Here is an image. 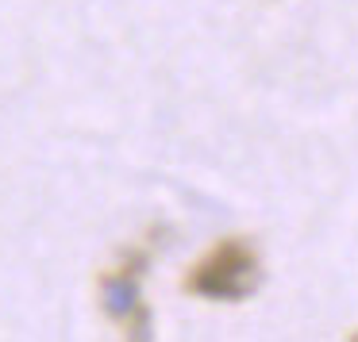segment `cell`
<instances>
[{
    "instance_id": "cell-1",
    "label": "cell",
    "mask_w": 358,
    "mask_h": 342,
    "mask_svg": "<svg viewBox=\"0 0 358 342\" xmlns=\"http://www.w3.org/2000/svg\"><path fill=\"white\" fill-rule=\"evenodd\" d=\"M258 281L262 269H258L255 246L243 239H224L189 269L185 288L208 300H243L258 288Z\"/></svg>"
},
{
    "instance_id": "cell-2",
    "label": "cell",
    "mask_w": 358,
    "mask_h": 342,
    "mask_svg": "<svg viewBox=\"0 0 358 342\" xmlns=\"http://www.w3.org/2000/svg\"><path fill=\"white\" fill-rule=\"evenodd\" d=\"M143 269H147V250H131L124 262L112 273H104L101 281V296H104V311L124 327L135 339H150V311L143 304Z\"/></svg>"
}]
</instances>
